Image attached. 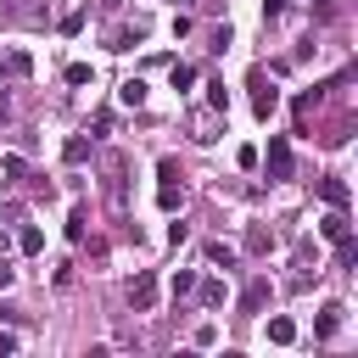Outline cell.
Returning a JSON list of instances; mask_svg holds the SVG:
<instances>
[{"mask_svg": "<svg viewBox=\"0 0 358 358\" xmlns=\"http://www.w3.org/2000/svg\"><path fill=\"white\" fill-rule=\"evenodd\" d=\"M168 84H173V90H190V84H196V67H190V62H173V67H168Z\"/></svg>", "mask_w": 358, "mask_h": 358, "instance_id": "obj_16", "label": "cell"}, {"mask_svg": "<svg viewBox=\"0 0 358 358\" xmlns=\"http://www.w3.org/2000/svg\"><path fill=\"white\" fill-rule=\"evenodd\" d=\"M95 73H90V62H67V84H90Z\"/></svg>", "mask_w": 358, "mask_h": 358, "instance_id": "obj_22", "label": "cell"}, {"mask_svg": "<svg viewBox=\"0 0 358 358\" xmlns=\"http://www.w3.org/2000/svg\"><path fill=\"white\" fill-rule=\"evenodd\" d=\"M117 101L140 112V106H145V84H140V78H123V84H117Z\"/></svg>", "mask_w": 358, "mask_h": 358, "instance_id": "obj_12", "label": "cell"}, {"mask_svg": "<svg viewBox=\"0 0 358 358\" xmlns=\"http://www.w3.org/2000/svg\"><path fill=\"white\" fill-rule=\"evenodd\" d=\"M319 201H324V207H352L347 179H341V173H324V179H319Z\"/></svg>", "mask_w": 358, "mask_h": 358, "instance_id": "obj_4", "label": "cell"}, {"mask_svg": "<svg viewBox=\"0 0 358 358\" xmlns=\"http://www.w3.org/2000/svg\"><path fill=\"white\" fill-rule=\"evenodd\" d=\"M0 173H6L11 185H17V179H28V162H22L17 151H6V157H0Z\"/></svg>", "mask_w": 358, "mask_h": 358, "instance_id": "obj_17", "label": "cell"}, {"mask_svg": "<svg viewBox=\"0 0 358 358\" xmlns=\"http://www.w3.org/2000/svg\"><path fill=\"white\" fill-rule=\"evenodd\" d=\"M207 257H213V263H224V268H229V263H235V252H229V246H224V241H213V246H207Z\"/></svg>", "mask_w": 358, "mask_h": 358, "instance_id": "obj_24", "label": "cell"}, {"mask_svg": "<svg viewBox=\"0 0 358 358\" xmlns=\"http://www.w3.org/2000/svg\"><path fill=\"white\" fill-rule=\"evenodd\" d=\"M341 313H347L341 302H324V308H319V319H313V336H319V341H330V336L341 330Z\"/></svg>", "mask_w": 358, "mask_h": 358, "instance_id": "obj_7", "label": "cell"}, {"mask_svg": "<svg viewBox=\"0 0 358 358\" xmlns=\"http://www.w3.org/2000/svg\"><path fill=\"white\" fill-rule=\"evenodd\" d=\"M263 17L274 22V17H285V0H263Z\"/></svg>", "mask_w": 358, "mask_h": 358, "instance_id": "obj_25", "label": "cell"}, {"mask_svg": "<svg viewBox=\"0 0 358 358\" xmlns=\"http://www.w3.org/2000/svg\"><path fill=\"white\" fill-rule=\"evenodd\" d=\"M280 106V90L274 84H263V73H252V117L257 123H268V112Z\"/></svg>", "mask_w": 358, "mask_h": 358, "instance_id": "obj_3", "label": "cell"}, {"mask_svg": "<svg viewBox=\"0 0 358 358\" xmlns=\"http://www.w3.org/2000/svg\"><path fill=\"white\" fill-rule=\"evenodd\" d=\"M101 6H106V11H123V6H129V0H101Z\"/></svg>", "mask_w": 358, "mask_h": 358, "instance_id": "obj_29", "label": "cell"}, {"mask_svg": "<svg viewBox=\"0 0 358 358\" xmlns=\"http://www.w3.org/2000/svg\"><path fill=\"white\" fill-rule=\"evenodd\" d=\"M84 157H90V140H84V134H67V145H62V162H67V168H78Z\"/></svg>", "mask_w": 358, "mask_h": 358, "instance_id": "obj_13", "label": "cell"}, {"mask_svg": "<svg viewBox=\"0 0 358 358\" xmlns=\"http://www.w3.org/2000/svg\"><path fill=\"white\" fill-rule=\"evenodd\" d=\"M134 45H140V22H134V28H117V34H112V50H134Z\"/></svg>", "mask_w": 358, "mask_h": 358, "instance_id": "obj_21", "label": "cell"}, {"mask_svg": "<svg viewBox=\"0 0 358 358\" xmlns=\"http://www.w3.org/2000/svg\"><path fill=\"white\" fill-rule=\"evenodd\" d=\"M190 296H201L207 308H224V285H218V280H196V291H190Z\"/></svg>", "mask_w": 358, "mask_h": 358, "instance_id": "obj_15", "label": "cell"}, {"mask_svg": "<svg viewBox=\"0 0 358 358\" xmlns=\"http://www.w3.org/2000/svg\"><path fill=\"white\" fill-rule=\"evenodd\" d=\"M336 263H341V268H358V241H352V235L336 241Z\"/></svg>", "mask_w": 358, "mask_h": 358, "instance_id": "obj_18", "label": "cell"}, {"mask_svg": "<svg viewBox=\"0 0 358 358\" xmlns=\"http://www.w3.org/2000/svg\"><path fill=\"white\" fill-rule=\"evenodd\" d=\"M179 201H185V185H179V179H162V185H157V207H162V213H179Z\"/></svg>", "mask_w": 358, "mask_h": 358, "instance_id": "obj_9", "label": "cell"}, {"mask_svg": "<svg viewBox=\"0 0 358 358\" xmlns=\"http://www.w3.org/2000/svg\"><path fill=\"white\" fill-rule=\"evenodd\" d=\"M319 235H324V241H341V235H352V218H347V207H330V213L319 218Z\"/></svg>", "mask_w": 358, "mask_h": 358, "instance_id": "obj_6", "label": "cell"}, {"mask_svg": "<svg viewBox=\"0 0 358 358\" xmlns=\"http://www.w3.org/2000/svg\"><path fill=\"white\" fill-rule=\"evenodd\" d=\"M291 173H296L291 140H285V134H268V179H291Z\"/></svg>", "mask_w": 358, "mask_h": 358, "instance_id": "obj_1", "label": "cell"}, {"mask_svg": "<svg viewBox=\"0 0 358 358\" xmlns=\"http://www.w3.org/2000/svg\"><path fill=\"white\" fill-rule=\"evenodd\" d=\"M246 252H257V257H263V252H274V235H268L263 224H252V229H246Z\"/></svg>", "mask_w": 358, "mask_h": 358, "instance_id": "obj_14", "label": "cell"}, {"mask_svg": "<svg viewBox=\"0 0 358 358\" xmlns=\"http://www.w3.org/2000/svg\"><path fill=\"white\" fill-rule=\"evenodd\" d=\"M17 252H28V257H34V252H45V235H39L34 224H28V229L17 235Z\"/></svg>", "mask_w": 358, "mask_h": 358, "instance_id": "obj_19", "label": "cell"}, {"mask_svg": "<svg viewBox=\"0 0 358 358\" xmlns=\"http://www.w3.org/2000/svg\"><path fill=\"white\" fill-rule=\"evenodd\" d=\"M0 352H17V336L11 330H0Z\"/></svg>", "mask_w": 358, "mask_h": 358, "instance_id": "obj_28", "label": "cell"}, {"mask_svg": "<svg viewBox=\"0 0 358 358\" xmlns=\"http://www.w3.org/2000/svg\"><path fill=\"white\" fill-rule=\"evenodd\" d=\"M168 291H173V296H190V291H196V268H179V274L168 280Z\"/></svg>", "mask_w": 358, "mask_h": 358, "instance_id": "obj_20", "label": "cell"}, {"mask_svg": "<svg viewBox=\"0 0 358 358\" xmlns=\"http://www.w3.org/2000/svg\"><path fill=\"white\" fill-rule=\"evenodd\" d=\"M268 296H274V285L257 274V280H246V291H241V313H263L268 308Z\"/></svg>", "mask_w": 358, "mask_h": 358, "instance_id": "obj_5", "label": "cell"}, {"mask_svg": "<svg viewBox=\"0 0 358 358\" xmlns=\"http://www.w3.org/2000/svg\"><path fill=\"white\" fill-rule=\"evenodd\" d=\"M218 117H224V112H213V106L196 112V117H190V134H196V140H218Z\"/></svg>", "mask_w": 358, "mask_h": 358, "instance_id": "obj_8", "label": "cell"}, {"mask_svg": "<svg viewBox=\"0 0 358 358\" xmlns=\"http://www.w3.org/2000/svg\"><path fill=\"white\" fill-rule=\"evenodd\" d=\"M268 341H274V347H291V341H296V324H291L285 313H274V319H268Z\"/></svg>", "mask_w": 358, "mask_h": 358, "instance_id": "obj_11", "label": "cell"}, {"mask_svg": "<svg viewBox=\"0 0 358 358\" xmlns=\"http://www.w3.org/2000/svg\"><path fill=\"white\" fill-rule=\"evenodd\" d=\"M67 241H84V207L67 213Z\"/></svg>", "mask_w": 358, "mask_h": 358, "instance_id": "obj_23", "label": "cell"}, {"mask_svg": "<svg viewBox=\"0 0 358 358\" xmlns=\"http://www.w3.org/2000/svg\"><path fill=\"white\" fill-rule=\"evenodd\" d=\"M11 280H17V268H11L6 257H0V291H11Z\"/></svg>", "mask_w": 358, "mask_h": 358, "instance_id": "obj_26", "label": "cell"}, {"mask_svg": "<svg viewBox=\"0 0 358 358\" xmlns=\"http://www.w3.org/2000/svg\"><path fill=\"white\" fill-rule=\"evenodd\" d=\"M0 73H6V78H28V73H34V56H28V50H11V56L0 62Z\"/></svg>", "mask_w": 358, "mask_h": 358, "instance_id": "obj_10", "label": "cell"}, {"mask_svg": "<svg viewBox=\"0 0 358 358\" xmlns=\"http://www.w3.org/2000/svg\"><path fill=\"white\" fill-rule=\"evenodd\" d=\"M0 123H11V95L0 90Z\"/></svg>", "mask_w": 358, "mask_h": 358, "instance_id": "obj_27", "label": "cell"}, {"mask_svg": "<svg viewBox=\"0 0 358 358\" xmlns=\"http://www.w3.org/2000/svg\"><path fill=\"white\" fill-rule=\"evenodd\" d=\"M129 308H134V313H151V308H157V274H151V268H140V274L129 280Z\"/></svg>", "mask_w": 358, "mask_h": 358, "instance_id": "obj_2", "label": "cell"}]
</instances>
